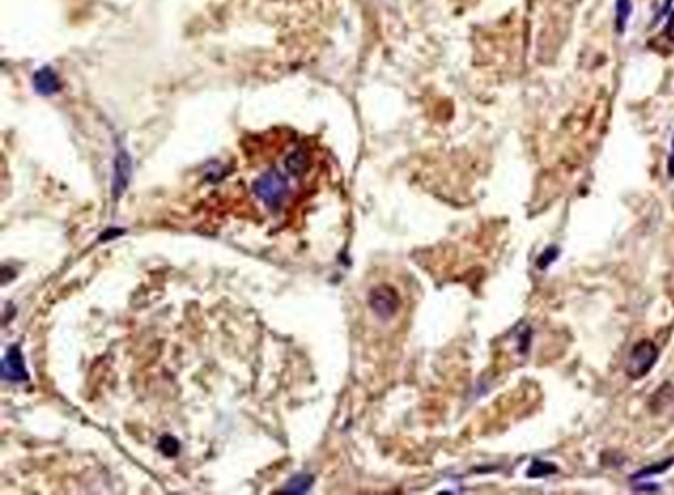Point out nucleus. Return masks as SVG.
Wrapping results in <instances>:
<instances>
[{
  "label": "nucleus",
  "instance_id": "obj_1",
  "mask_svg": "<svg viewBox=\"0 0 674 495\" xmlns=\"http://www.w3.org/2000/svg\"><path fill=\"white\" fill-rule=\"evenodd\" d=\"M658 360V347L651 340H641L633 346L626 363V375L638 381L644 378Z\"/></svg>",
  "mask_w": 674,
  "mask_h": 495
},
{
  "label": "nucleus",
  "instance_id": "obj_2",
  "mask_svg": "<svg viewBox=\"0 0 674 495\" xmlns=\"http://www.w3.org/2000/svg\"><path fill=\"white\" fill-rule=\"evenodd\" d=\"M255 193L270 208H275V206H280L287 193H288V182L284 175L276 170H270L263 173L256 182H255Z\"/></svg>",
  "mask_w": 674,
  "mask_h": 495
},
{
  "label": "nucleus",
  "instance_id": "obj_3",
  "mask_svg": "<svg viewBox=\"0 0 674 495\" xmlns=\"http://www.w3.org/2000/svg\"><path fill=\"white\" fill-rule=\"evenodd\" d=\"M369 305L381 318H391L400 307V297L394 287L381 285L374 287L369 294Z\"/></svg>",
  "mask_w": 674,
  "mask_h": 495
},
{
  "label": "nucleus",
  "instance_id": "obj_4",
  "mask_svg": "<svg viewBox=\"0 0 674 495\" xmlns=\"http://www.w3.org/2000/svg\"><path fill=\"white\" fill-rule=\"evenodd\" d=\"M4 378L11 382H22L28 379L25 360L19 347H11L4 359Z\"/></svg>",
  "mask_w": 674,
  "mask_h": 495
},
{
  "label": "nucleus",
  "instance_id": "obj_5",
  "mask_svg": "<svg viewBox=\"0 0 674 495\" xmlns=\"http://www.w3.org/2000/svg\"><path fill=\"white\" fill-rule=\"evenodd\" d=\"M131 175V161L126 151H120L115 160V173H113V185L112 192L115 198H120L126 190Z\"/></svg>",
  "mask_w": 674,
  "mask_h": 495
},
{
  "label": "nucleus",
  "instance_id": "obj_6",
  "mask_svg": "<svg viewBox=\"0 0 674 495\" xmlns=\"http://www.w3.org/2000/svg\"><path fill=\"white\" fill-rule=\"evenodd\" d=\"M34 83L36 91L43 95H53L60 91V80L48 67H44L35 73Z\"/></svg>",
  "mask_w": 674,
  "mask_h": 495
},
{
  "label": "nucleus",
  "instance_id": "obj_7",
  "mask_svg": "<svg viewBox=\"0 0 674 495\" xmlns=\"http://www.w3.org/2000/svg\"><path fill=\"white\" fill-rule=\"evenodd\" d=\"M285 166L288 169L290 173L295 175V176H300L302 173L307 172L308 166H310V158H308V154L307 151L298 148V150H294L285 160Z\"/></svg>",
  "mask_w": 674,
  "mask_h": 495
},
{
  "label": "nucleus",
  "instance_id": "obj_8",
  "mask_svg": "<svg viewBox=\"0 0 674 495\" xmlns=\"http://www.w3.org/2000/svg\"><path fill=\"white\" fill-rule=\"evenodd\" d=\"M616 16H615V24H616V31L619 34H623L626 28V22L632 14V2L630 0H616Z\"/></svg>",
  "mask_w": 674,
  "mask_h": 495
},
{
  "label": "nucleus",
  "instance_id": "obj_9",
  "mask_svg": "<svg viewBox=\"0 0 674 495\" xmlns=\"http://www.w3.org/2000/svg\"><path fill=\"white\" fill-rule=\"evenodd\" d=\"M311 485V478L307 476V475H298V476H294L288 485L285 486L287 491H294V492H304L308 489V486Z\"/></svg>",
  "mask_w": 674,
  "mask_h": 495
},
{
  "label": "nucleus",
  "instance_id": "obj_10",
  "mask_svg": "<svg viewBox=\"0 0 674 495\" xmlns=\"http://www.w3.org/2000/svg\"><path fill=\"white\" fill-rule=\"evenodd\" d=\"M160 447H162V451L165 453V455L173 456V455H176V453H178L179 444H178V442H176L173 437L166 436V437H163V439L160 440Z\"/></svg>",
  "mask_w": 674,
  "mask_h": 495
},
{
  "label": "nucleus",
  "instance_id": "obj_11",
  "mask_svg": "<svg viewBox=\"0 0 674 495\" xmlns=\"http://www.w3.org/2000/svg\"><path fill=\"white\" fill-rule=\"evenodd\" d=\"M553 471H555L553 465L543 464V462H535L533 466L529 469V475L531 476H543V475L552 474Z\"/></svg>",
  "mask_w": 674,
  "mask_h": 495
},
{
  "label": "nucleus",
  "instance_id": "obj_12",
  "mask_svg": "<svg viewBox=\"0 0 674 495\" xmlns=\"http://www.w3.org/2000/svg\"><path fill=\"white\" fill-rule=\"evenodd\" d=\"M671 464H673V459H670V461H668V462H665V464H658V465H654L653 468H647V469H644V471L638 472V474H637L635 476H633V478H641V476H647V475H651V474H660V472H664V471H665V469H667V468H668Z\"/></svg>",
  "mask_w": 674,
  "mask_h": 495
},
{
  "label": "nucleus",
  "instance_id": "obj_13",
  "mask_svg": "<svg viewBox=\"0 0 674 495\" xmlns=\"http://www.w3.org/2000/svg\"><path fill=\"white\" fill-rule=\"evenodd\" d=\"M555 256H557V252H555V249L546 250V252L542 255V257L538 260V266H539V267L548 266V265L555 259Z\"/></svg>",
  "mask_w": 674,
  "mask_h": 495
},
{
  "label": "nucleus",
  "instance_id": "obj_14",
  "mask_svg": "<svg viewBox=\"0 0 674 495\" xmlns=\"http://www.w3.org/2000/svg\"><path fill=\"white\" fill-rule=\"evenodd\" d=\"M667 172L670 178H674V137L671 141V153L668 155V163H667Z\"/></svg>",
  "mask_w": 674,
  "mask_h": 495
},
{
  "label": "nucleus",
  "instance_id": "obj_15",
  "mask_svg": "<svg viewBox=\"0 0 674 495\" xmlns=\"http://www.w3.org/2000/svg\"><path fill=\"white\" fill-rule=\"evenodd\" d=\"M665 34H667V36H668V38L673 41V43H674V12H673V15H671V16H670V19H668V24H667Z\"/></svg>",
  "mask_w": 674,
  "mask_h": 495
}]
</instances>
